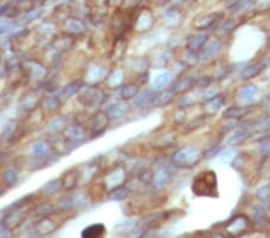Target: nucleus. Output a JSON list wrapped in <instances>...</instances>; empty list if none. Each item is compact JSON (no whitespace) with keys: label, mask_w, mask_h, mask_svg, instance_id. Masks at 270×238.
<instances>
[{"label":"nucleus","mask_w":270,"mask_h":238,"mask_svg":"<svg viewBox=\"0 0 270 238\" xmlns=\"http://www.w3.org/2000/svg\"><path fill=\"white\" fill-rule=\"evenodd\" d=\"M33 201V196L25 197L22 200V202L15 203L13 206L10 207L9 212L5 213L4 218L2 220V226L6 231H12L19 227L24 223V220L29 216V207Z\"/></svg>","instance_id":"f257e3e1"},{"label":"nucleus","mask_w":270,"mask_h":238,"mask_svg":"<svg viewBox=\"0 0 270 238\" xmlns=\"http://www.w3.org/2000/svg\"><path fill=\"white\" fill-rule=\"evenodd\" d=\"M192 192L197 196H213L218 194V179L214 171L198 173L192 182Z\"/></svg>","instance_id":"f03ea898"},{"label":"nucleus","mask_w":270,"mask_h":238,"mask_svg":"<svg viewBox=\"0 0 270 238\" xmlns=\"http://www.w3.org/2000/svg\"><path fill=\"white\" fill-rule=\"evenodd\" d=\"M249 229V219L245 216H236L229 223L226 224L225 230L233 238L240 237Z\"/></svg>","instance_id":"7ed1b4c3"},{"label":"nucleus","mask_w":270,"mask_h":238,"mask_svg":"<svg viewBox=\"0 0 270 238\" xmlns=\"http://www.w3.org/2000/svg\"><path fill=\"white\" fill-rule=\"evenodd\" d=\"M173 160H174V162L180 166L189 165V164H193V166H195V164H197L199 162V155L196 149L186 148L176 152L175 155L173 156Z\"/></svg>","instance_id":"20e7f679"},{"label":"nucleus","mask_w":270,"mask_h":238,"mask_svg":"<svg viewBox=\"0 0 270 238\" xmlns=\"http://www.w3.org/2000/svg\"><path fill=\"white\" fill-rule=\"evenodd\" d=\"M59 227V224H56L55 220H53L52 218L45 217L39 221L35 225V231L40 236H47L54 232V231Z\"/></svg>","instance_id":"39448f33"},{"label":"nucleus","mask_w":270,"mask_h":238,"mask_svg":"<svg viewBox=\"0 0 270 238\" xmlns=\"http://www.w3.org/2000/svg\"><path fill=\"white\" fill-rule=\"evenodd\" d=\"M78 169L77 167H73V169L69 170L68 172L64 173L62 178V187L64 188L66 192H70V190L75 189L77 187L78 183Z\"/></svg>","instance_id":"423d86ee"},{"label":"nucleus","mask_w":270,"mask_h":238,"mask_svg":"<svg viewBox=\"0 0 270 238\" xmlns=\"http://www.w3.org/2000/svg\"><path fill=\"white\" fill-rule=\"evenodd\" d=\"M106 233L107 231L102 224H93L82 231L81 238H105Z\"/></svg>","instance_id":"0eeeda50"},{"label":"nucleus","mask_w":270,"mask_h":238,"mask_svg":"<svg viewBox=\"0 0 270 238\" xmlns=\"http://www.w3.org/2000/svg\"><path fill=\"white\" fill-rule=\"evenodd\" d=\"M107 195V187L103 183H94L89 187V196L93 202H100Z\"/></svg>","instance_id":"6e6552de"},{"label":"nucleus","mask_w":270,"mask_h":238,"mask_svg":"<svg viewBox=\"0 0 270 238\" xmlns=\"http://www.w3.org/2000/svg\"><path fill=\"white\" fill-rule=\"evenodd\" d=\"M106 126H107V117L103 115L102 112L96 113L94 118H92V124H90V129L93 130L94 135L96 134H101L105 131Z\"/></svg>","instance_id":"1a4fd4ad"},{"label":"nucleus","mask_w":270,"mask_h":238,"mask_svg":"<svg viewBox=\"0 0 270 238\" xmlns=\"http://www.w3.org/2000/svg\"><path fill=\"white\" fill-rule=\"evenodd\" d=\"M206 40H208V35L206 34H199V35L193 36V38L190 40L189 43H188V48L191 52L199 51V49H201L202 47L204 46Z\"/></svg>","instance_id":"9d476101"},{"label":"nucleus","mask_w":270,"mask_h":238,"mask_svg":"<svg viewBox=\"0 0 270 238\" xmlns=\"http://www.w3.org/2000/svg\"><path fill=\"white\" fill-rule=\"evenodd\" d=\"M220 49H221V46H220L219 42L210 43L208 47H205L202 52V60H210L214 57L219 55Z\"/></svg>","instance_id":"9b49d317"},{"label":"nucleus","mask_w":270,"mask_h":238,"mask_svg":"<svg viewBox=\"0 0 270 238\" xmlns=\"http://www.w3.org/2000/svg\"><path fill=\"white\" fill-rule=\"evenodd\" d=\"M262 68L263 65L261 64H252L248 66V68H245L243 70L242 73H240V76H242L243 80H250V78H253V77H256L257 75H259L262 71Z\"/></svg>","instance_id":"f8f14e48"},{"label":"nucleus","mask_w":270,"mask_h":238,"mask_svg":"<svg viewBox=\"0 0 270 238\" xmlns=\"http://www.w3.org/2000/svg\"><path fill=\"white\" fill-rule=\"evenodd\" d=\"M248 112L249 110L245 107H231L223 112V117L225 118H240V117H244Z\"/></svg>","instance_id":"ddd939ff"},{"label":"nucleus","mask_w":270,"mask_h":238,"mask_svg":"<svg viewBox=\"0 0 270 238\" xmlns=\"http://www.w3.org/2000/svg\"><path fill=\"white\" fill-rule=\"evenodd\" d=\"M192 86H193V80L189 78V77H185V78L179 80V81L175 83L174 89H173V93L186 92V90L191 89Z\"/></svg>","instance_id":"4468645a"},{"label":"nucleus","mask_w":270,"mask_h":238,"mask_svg":"<svg viewBox=\"0 0 270 238\" xmlns=\"http://www.w3.org/2000/svg\"><path fill=\"white\" fill-rule=\"evenodd\" d=\"M221 17H223V15H222V13H219V12L213 13V15H208V16H206V17L202 18V21H201L202 24L199 25V27H197V28L198 29L210 28V27L214 24L215 22H218L219 18H221Z\"/></svg>","instance_id":"2eb2a0df"},{"label":"nucleus","mask_w":270,"mask_h":238,"mask_svg":"<svg viewBox=\"0 0 270 238\" xmlns=\"http://www.w3.org/2000/svg\"><path fill=\"white\" fill-rule=\"evenodd\" d=\"M173 95H174V93H173V92L161 93L160 95H158L156 98H154V105L159 106V107L168 105V103L173 100Z\"/></svg>","instance_id":"dca6fc26"},{"label":"nucleus","mask_w":270,"mask_h":238,"mask_svg":"<svg viewBox=\"0 0 270 238\" xmlns=\"http://www.w3.org/2000/svg\"><path fill=\"white\" fill-rule=\"evenodd\" d=\"M257 92H258V89L256 86L245 87V88L240 92V100H243L244 102L250 101V100L253 99V96L257 94Z\"/></svg>","instance_id":"f3484780"},{"label":"nucleus","mask_w":270,"mask_h":238,"mask_svg":"<svg viewBox=\"0 0 270 238\" xmlns=\"http://www.w3.org/2000/svg\"><path fill=\"white\" fill-rule=\"evenodd\" d=\"M171 75L169 73H161V75H159L158 77L155 78V82H154V86L158 87V88H162V87H166L168 86L169 83H171Z\"/></svg>","instance_id":"a211bd4d"},{"label":"nucleus","mask_w":270,"mask_h":238,"mask_svg":"<svg viewBox=\"0 0 270 238\" xmlns=\"http://www.w3.org/2000/svg\"><path fill=\"white\" fill-rule=\"evenodd\" d=\"M138 93V87L135 85H129L123 89V98L124 99H131L133 96H136V94Z\"/></svg>","instance_id":"6ab92c4d"},{"label":"nucleus","mask_w":270,"mask_h":238,"mask_svg":"<svg viewBox=\"0 0 270 238\" xmlns=\"http://www.w3.org/2000/svg\"><path fill=\"white\" fill-rule=\"evenodd\" d=\"M246 139H248V135H246V133H244V131L235 134V135L232 136L231 140H229V145H232V146L240 145V143L244 142Z\"/></svg>","instance_id":"aec40b11"},{"label":"nucleus","mask_w":270,"mask_h":238,"mask_svg":"<svg viewBox=\"0 0 270 238\" xmlns=\"http://www.w3.org/2000/svg\"><path fill=\"white\" fill-rule=\"evenodd\" d=\"M223 102H225V99H221L220 98V96H215L214 99L213 100H210V102H209V109L213 111V112H215V111H218L220 107H221L223 105Z\"/></svg>","instance_id":"412c9836"},{"label":"nucleus","mask_w":270,"mask_h":238,"mask_svg":"<svg viewBox=\"0 0 270 238\" xmlns=\"http://www.w3.org/2000/svg\"><path fill=\"white\" fill-rule=\"evenodd\" d=\"M259 135H263V136H259L257 139L255 140H258V141H270V130H266L264 133H259Z\"/></svg>","instance_id":"4be33fe9"},{"label":"nucleus","mask_w":270,"mask_h":238,"mask_svg":"<svg viewBox=\"0 0 270 238\" xmlns=\"http://www.w3.org/2000/svg\"><path fill=\"white\" fill-rule=\"evenodd\" d=\"M209 238H225V236H222V233H214V234H212Z\"/></svg>","instance_id":"5701e85b"},{"label":"nucleus","mask_w":270,"mask_h":238,"mask_svg":"<svg viewBox=\"0 0 270 238\" xmlns=\"http://www.w3.org/2000/svg\"><path fill=\"white\" fill-rule=\"evenodd\" d=\"M266 63H270V56L266 58Z\"/></svg>","instance_id":"b1692460"},{"label":"nucleus","mask_w":270,"mask_h":238,"mask_svg":"<svg viewBox=\"0 0 270 238\" xmlns=\"http://www.w3.org/2000/svg\"><path fill=\"white\" fill-rule=\"evenodd\" d=\"M2 56H3V51H2V49H0V58H2Z\"/></svg>","instance_id":"393cba45"}]
</instances>
